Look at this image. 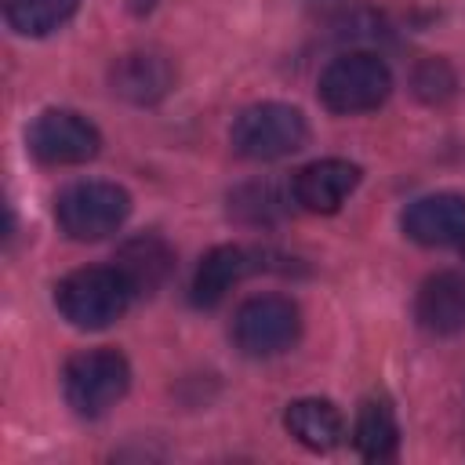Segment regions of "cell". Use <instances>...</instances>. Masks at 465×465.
<instances>
[{
	"label": "cell",
	"instance_id": "cell-8",
	"mask_svg": "<svg viewBox=\"0 0 465 465\" xmlns=\"http://www.w3.org/2000/svg\"><path fill=\"white\" fill-rule=\"evenodd\" d=\"M360 163L341 160V156H327V160H312L305 163L294 182H291V200L302 211L312 214H334L360 185Z\"/></svg>",
	"mask_w": 465,
	"mask_h": 465
},
{
	"label": "cell",
	"instance_id": "cell-20",
	"mask_svg": "<svg viewBox=\"0 0 465 465\" xmlns=\"http://www.w3.org/2000/svg\"><path fill=\"white\" fill-rule=\"evenodd\" d=\"M461 254H465V240H461Z\"/></svg>",
	"mask_w": 465,
	"mask_h": 465
},
{
	"label": "cell",
	"instance_id": "cell-15",
	"mask_svg": "<svg viewBox=\"0 0 465 465\" xmlns=\"http://www.w3.org/2000/svg\"><path fill=\"white\" fill-rule=\"evenodd\" d=\"M352 447L367 461H389L396 454V447H400V425H396V414H392L389 400L371 396V400L360 403L356 425H352Z\"/></svg>",
	"mask_w": 465,
	"mask_h": 465
},
{
	"label": "cell",
	"instance_id": "cell-10",
	"mask_svg": "<svg viewBox=\"0 0 465 465\" xmlns=\"http://www.w3.org/2000/svg\"><path fill=\"white\" fill-rule=\"evenodd\" d=\"M407 240L421 247H447L465 240V196L461 193H429L407 203L400 218Z\"/></svg>",
	"mask_w": 465,
	"mask_h": 465
},
{
	"label": "cell",
	"instance_id": "cell-14",
	"mask_svg": "<svg viewBox=\"0 0 465 465\" xmlns=\"http://www.w3.org/2000/svg\"><path fill=\"white\" fill-rule=\"evenodd\" d=\"M283 429L309 450H334L345 436L341 411L331 400H320V396H305V400L287 403Z\"/></svg>",
	"mask_w": 465,
	"mask_h": 465
},
{
	"label": "cell",
	"instance_id": "cell-3",
	"mask_svg": "<svg viewBox=\"0 0 465 465\" xmlns=\"http://www.w3.org/2000/svg\"><path fill=\"white\" fill-rule=\"evenodd\" d=\"M131 214V196L116 182H76L58 193L54 218L69 240L91 243L116 232Z\"/></svg>",
	"mask_w": 465,
	"mask_h": 465
},
{
	"label": "cell",
	"instance_id": "cell-9",
	"mask_svg": "<svg viewBox=\"0 0 465 465\" xmlns=\"http://www.w3.org/2000/svg\"><path fill=\"white\" fill-rule=\"evenodd\" d=\"M109 87L131 105H156L174 91V65L160 51H127L113 62Z\"/></svg>",
	"mask_w": 465,
	"mask_h": 465
},
{
	"label": "cell",
	"instance_id": "cell-1",
	"mask_svg": "<svg viewBox=\"0 0 465 465\" xmlns=\"http://www.w3.org/2000/svg\"><path fill=\"white\" fill-rule=\"evenodd\" d=\"M131 298L134 291L116 265H84L62 276L54 287V309L80 331H102L116 323L127 312Z\"/></svg>",
	"mask_w": 465,
	"mask_h": 465
},
{
	"label": "cell",
	"instance_id": "cell-18",
	"mask_svg": "<svg viewBox=\"0 0 465 465\" xmlns=\"http://www.w3.org/2000/svg\"><path fill=\"white\" fill-rule=\"evenodd\" d=\"M414 91L425 102H443L454 94V69L443 58H425L414 69Z\"/></svg>",
	"mask_w": 465,
	"mask_h": 465
},
{
	"label": "cell",
	"instance_id": "cell-4",
	"mask_svg": "<svg viewBox=\"0 0 465 465\" xmlns=\"http://www.w3.org/2000/svg\"><path fill=\"white\" fill-rule=\"evenodd\" d=\"M127 385H131V363L116 349H87V352H76L65 363V371H62L65 403L80 418L105 414L116 400H124Z\"/></svg>",
	"mask_w": 465,
	"mask_h": 465
},
{
	"label": "cell",
	"instance_id": "cell-6",
	"mask_svg": "<svg viewBox=\"0 0 465 465\" xmlns=\"http://www.w3.org/2000/svg\"><path fill=\"white\" fill-rule=\"evenodd\" d=\"M302 334V312L283 294L247 298L232 316V341L243 356L265 360L287 352Z\"/></svg>",
	"mask_w": 465,
	"mask_h": 465
},
{
	"label": "cell",
	"instance_id": "cell-16",
	"mask_svg": "<svg viewBox=\"0 0 465 465\" xmlns=\"http://www.w3.org/2000/svg\"><path fill=\"white\" fill-rule=\"evenodd\" d=\"M80 0H4V18L18 36H47L76 15Z\"/></svg>",
	"mask_w": 465,
	"mask_h": 465
},
{
	"label": "cell",
	"instance_id": "cell-5",
	"mask_svg": "<svg viewBox=\"0 0 465 465\" xmlns=\"http://www.w3.org/2000/svg\"><path fill=\"white\" fill-rule=\"evenodd\" d=\"M309 138V124L302 116V109L287 105V102H258L247 105L229 131V142L240 156L247 160H280L291 156L305 145Z\"/></svg>",
	"mask_w": 465,
	"mask_h": 465
},
{
	"label": "cell",
	"instance_id": "cell-13",
	"mask_svg": "<svg viewBox=\"0 0 465 465\" xmlns=\"http://www.w3.org/2000/svg\"><path fill=\"white\" fill-rule=\"evenodd\" d=\"M258 262L251 251L236 247V243H222L214 251L203 254V262L196 265V276H193V287H189V298L196 309H214L247 272H254Z\"/></svg>",
	"mask_w": 465,
	"mask_h": 465
},
{
	"label": "cell",
	"instance_id": "cell-19",
	"mask_svg": "<svg viewBox=\"0 0 465 465\" xmlns=\"http://www.w3.org/2000/svg\"><path fill=\"white\" fill-rule=\"evenodd\" d=\"M131 7L142 15V11H149V7H153V0H131Z\"/></svg>",
	"mask_w": 465,
	"mask_h": 465
},
{
	"label": "cell",
	"instance_id": "cell-11",
	"mask_svg": "<svg viewBox=\"0 0 465 465\" xmlns=\"http://www.w3.org/2000/svg\"><path fill=\"white\" fill-rule=\"evenodd\" d=\"M113 265L124 272V280L134 294H156L174 272V251L163 236L142 232V236H131L120 243Z\"/></svg>",
	"mask_w": 465,
	"mask_h": 465
},
{
	"label": "cell",
	"instance_id": "cell-17",
	"mask_svg": "<svg viewBox=\"0 0 465 465\" xmlns=\"http://www.w3.org/2000/svg\"><path fill=\"white\" fill-rule=\"evenodd\" d=\"M229 211L251 225H269L283 214V196L272 182H251L229 196Z\"/></svg>",
	"mask_w": 465,
	"mask_h": 465
},
{
	"label": "cell",
	"instance_id": "cell-2",
	"mask_svg": "<svg viewBox=\"0 0 465 465\" xmlns=\"http://www.w3.org/2000/svg\"><path fill=\"white\" fill-rule=\"evenodd\" d=\"M320 102L331 113L352 116L378 109L392 91L389 65L371 51H345L320 73Z\"/></svg>",
	"mask_w": 465,
	"mask_h": 465
},
{
	"label": "cell",
	"instance_id": "cell-12",
	"mask_svg": "<svg viewBox=\"0 0 465 465\" xmlns=\"http://www.w3.org/2000/svg\"><path fill=\"white\" fill-rule=\"evenodd\" d=\"M414 316L429 334L450 338L465 331V276L461 272H436L418 287Z\"/></svg>",
	"mask_w": 465,
	"mask_h": 465
},
{
	"label": "cell",
	"instance_id": "cell-7",
	"mask_svg": "<svg viewBox=\"0 0 465 465\" xmlns=\"http://www.w3.org/2000/svg\"><path fill=\"white\" fill-rule=\"evenodd\" d=\"M25 138H29V153L40 163H51V167L87 163L102 149L98 127L87 116L73 113V109H44L29 124V134Z\"/></svg>",
	"mask_w": 465,
	"mask_h": 465
}]
</instances>
